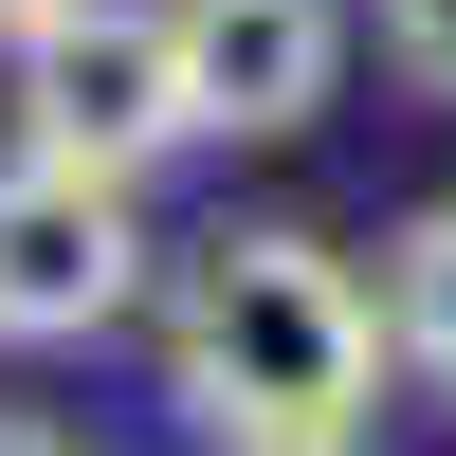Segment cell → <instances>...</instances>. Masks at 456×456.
<instances>
[{"label": "cell", "mask_w": 456, "mask_h": 456, "mask_svg": "<svg viewBox=\"0 0 456 456\" xmlns=\"http://www.w3.org/2000/svg\"><path fill=\"white\" fill-rule=\"evenodd\" d=\"M384 365H402L384 292L329 238H292V219H219L165 274V384H183V420L219 456H329V438H365Z\"/></svg>", "instance_id": "1"}, {"label": "cell", "mask_w": 456, "mask_h": 456, "mask_svg": "<svg viewBox=\"0 0 456 456\" xmlns=\"http://www.w3.org/2000/svg\"><path fill=\"white\" fill-rule=\"evenodd\" d=\"M146 311V201L110 165L0 146V347H92Z\"/></svg>", "instance_id": "2"}, {"label": "cell", "mask_w": 456, "mask_h": 456, "mask_svg": "<svg viewBox=\"0 0 456 456\" xmlns=\"http://www.w3.org/2000/svg\"><path fill=\"white\" fill-rule=\"evenodd\" d=\"M19 146L110 165V183H146L165 146H201L165 0H73V19H37V37H19Z\"/></svg>", "instance_id": "3"}, {"label": "cell", "mask_w": 456, "mask_h": 456, "mask_svg": "<svg viewBox=\"0 0 456 456\" xmlns=\"http://www.w3.org/2000/svg\"><path fill=\"white\" fill-rule=\"evenodd\" d=\"M165 37H183L201 146H292L347 92V0H165Z\"/></svg>", "instance_id": "4"}, {"label": "cell", "mask_w": 456, "mask_h": 456, "mask_svg": "<svg viewBox=\"0 0 456 456\" xmlns=\"http://www.w3.org/2000/svg\"><path fill=\"white\" fill-rule=\"evenodd\" d=\"M384 347L456 402V201H420V219H402V256H384Z\"/></svg>", "instance_id": "5"}, {"label": "cell", "mask_w": 456, "mask_h": 456, "mask_svg": "<svg viewBox=\"0 0 456 456\" xmlns=\"http://www.w3.org/2000/svg\"><path fill=\"white\" fill-rule=\"evenodd\" d=\"M384 73L456 110V0H384Z\"/></svg>", "instance_id": "6"}, {"label": "cell", "mask_w": 456, "mask_h": 456, "mask_svg": "<svg viewBox=\"0 0 456 456\" xmlns=\"http://www.w3.org/2000/svg\"><path fill=\"white\" fill-rule=\"evenodd\" d=\"M0 456H73V438H55V420H19V402H0Z\"/></svg>", "instance_id": "7"}, {"label": "cell", "mask_w": 456, "mask_h": 456, "mask_svg": "<svg viewBox=\"0 0 456 456\" xmlns=\"http://www.w3.org/2000/svg\"><path fill=\"white\" fill-rule=\"evenodd\" d=\"M37 19H73V0H0V55H19V37H37Z\"/></svg>", "instance_id": "8"}, {"label": "cell", "mask_w": 456, "mask_h": 456, "mask_svg": "<svg viewBox=\"0 0 456 456\" xmlns=\"http://www.w3.org/2000/svg\"><path fill=\"white\" fill-rule=\"evenodd\" d=\"M329 456H365V438H329Z\"/></svg>", "instance_id": "9"}]
</instances>
